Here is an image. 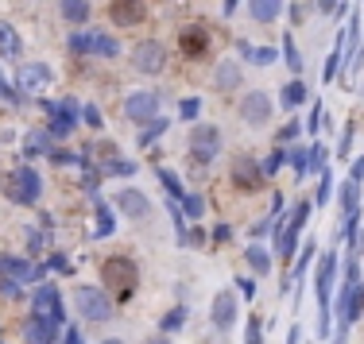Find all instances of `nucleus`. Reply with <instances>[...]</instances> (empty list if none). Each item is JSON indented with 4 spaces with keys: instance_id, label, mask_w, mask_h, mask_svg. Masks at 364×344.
Masks as SVG:
<instances>
[{
    "instance_id": "33",
    "label": "nucleus",
    "mask_w": 364,
    "mask_h": 344,
    "mask_svg": "<svg viewBox=\"0 0 364 344\" xmlns=\"http://www.w3.org/2000/svg\"><path fill=\"white\" fill-rule=\"evenodd\" d=\"M113 232V213H108V205H97V236H108Z\"/></svg>"
},
{
    "instance_id": "50",
    "label": "nucleus",
    "mask_w": 364,
    "mask_h": 344,
    "mask_svg": "<svg viewBox=\"0 0 364 344\" xmlns=\"http://www.w3.org/2000/svg\"><path fill=\"white\" fill-rule=\"evenodd\" d=\"M0 97H4V101H16V93H12V89L4 85V78H0Z\"/></svg>"
},
{
    "instance_id": "16",
    "label": "nucleus",
    "mask_w": 364,
    "mask_h": 344,
    "mask_svg": "<svg viewBox=\"0 0 364 344\" xmlns=\"http://www.w3.org/2000/svg\"><path fill=\"white\" fill-rule=\"evenodd\" d=\"M59 329L62 325H55V321H47V317H35L31 314V321H28V344H50L55 336H59Z\"/></svg>"
},
{
    "instance_id": "46",
    "label": "nucleus",
    "mask_w": 364,
    "mask_h": 344,
    "mask_svg": "<svg viewBox=\"0 0 364 344\" xmlns=\"http://www.w3.org/2000/svg\"><path fill=\"white\" fill-rule=\"evenodd\" d=\"M236 286H240V294H245V298H252V294H256V286L248 283V279H236Z\"/></svg>"
},
{
    "instance_id": "26",
    "label": "nucleus",
    "mask_w": 364,
    "mask_h": 344,
    "mask_svg": "<svg viewBox=\"0 0 364 344\" xmlns=\"http://www.w3.org/2000/svg\"><path fill=\"white\" fill-rule=\"evenodd\" d=\"M217 89H233L236 81H240V70L233 66V62H221V66H217Z\"/></svg>"
},
{
    "instance_id": "12",
    "label": "nucleus",
    "mask_w": 364,
    "mask_h": 344,
    "mask_svg": "<svg viewBox=\"0 0 364 344\" xmlns=\"http://www.w3.org/2000/svg\"><path fill=\"white\" fill-rule=\"evenodd\" d=\"M124 117L136 120V124H148L151 117H159V97L155 93H132L124 101Z\"/></svg>"
},
{
    "instance_id": "9",
    "label": "nucleus",
    "mask_w": 364,
    "mask_h": 344,
    "mask_svg": "<svg viewBox=\"0 0 364 344\" xmlns=\"http://www.w3.org/2000/svg\"><path fill=\"white\" fill-rule=\"evenodd\" d=\"M361 314H364V283H353L337 298V317H341V325H353Z\"/></svg>"
},
{
    "instance_id": "40",
    "label": "nucleus",
    "mask_w": 364,
    "mask_h": 344,
    "mask_svg": "<svg viewBox=\"0 0 364 344\" xmlns=\"http://www.w3.org/2000/svg\"><path fill=\"white\" fill-rule=\"evenodd\" d=\"M163 128H167V120H155V124H151V128L144 132V139H140V143H144V148H151V139H155V136H159V132H163Z\"/></svg>"
},
{
    "instance_id": "55",
    "label": "nucleus",
    "mask_w": 364,
    "mask_h": 344,
    "mask_svg": "<svg viewBox=\"0 0 364 344\" xmlns=\"http://www.w3.org/2000/svg\"><path fill=\"white\" fill-rule=\"evenodd\" d=\"M148 344H167V341H163V336H155V341H148Z\"/></svg>"
},
{
    "instance_id": "7",
    "label": "nucleus",
    "mask_w": 364,
    "mask_h": 344,
    "mask_svg": "<svg viewBox=\"0 0 364 344\" xmlns=\"http://www.w3.org/2000/svg\"><path fill=\"white\" fill-rule=\"evenodd\" d=\"M108 16L120 28H136V23L148 20V0H113L108 4Z\"/></svg>"
},
{
    "instance_id": "41",
    "label": "nucleus",
    "mask_w": 364,
    "mask_h": 344,
    "mask_svg": "<svg viewBox=\"0 0 364 344\" xmlns=\"http://www.w3.org/2000/svg\"><path fill=\"white\" fill-rule=\"evenodd\" d=\"M283 159H287L283 151H271V159H267V163H264V174H276V170L283 167Z\"/></svg>"
},
{
    "instance_id": "43",
    "label": "nucleus",
    "mask_w": 364,
    "mask_h": 344,
    "mask_svg": "<svg viewBox=\"0 0 364 344\" xmlns=\"http://www.w3.org/2000/svg\"><path fill=\"white\" fill-rule=\"evenodd\" d=\"M322 117H325V108H322V105H314V117L306 120V124H310V132H318V128H322Z\"/></svg>"
},
{
    "instance_id": "53",
    "label": "nucleus",
    "mask_w": 364,
    "mask_h": 344,
    "mask_svg": "<svg viewBox=\"0 0 364 344\" xmlns=\"http://www.w3.org/2000/svg\"><path fill=\"white\" fill-rule=\"evenodd\" d=\"M298 333H303V329L295 325V329H291V336H287V344H298Z\"/></svg>"
},
{
    "instance_id": "36",
    "label": "nucleus",
    "mask_w": 364,
    "mask_h": 344,
    "mask_svg": "<svg viewBox=\"0 0 364 344\" xmlns=\"http://www.w3.org/2000/svg\"><path fill=\"white\" fill-rule=\"evenodd\" d=\"M260 329H264V325H260V317H248V325H245V344H264V341H260Z\"/></svg>"
},
{
    "instance_id": "47",
    "label": "nucleus",
    "mask_w": 364,
    "mask_h": 344,
    "mask_svg": "<svg viewBox=\"0 0 364 344\" xmlns=\"http://www.w3.org/2000/svg\"><path fill=\"white\" fill-rule=\"evenodd\" d=\"M70 50H74V54H82V50H86V35H74V39H70Z\"/></svg>"
},
{
    "instance_id": "28",
    "label": "nucleus",
    "mask_w": 364,
    "mask_h": 344,
    "mask_svg": "<svg viewBox=\"0 0 364 344\" xmlns=\"http://www.w3.org/2000/svg\"><path fill=\"white\" fill-rule=\"evenodd\" d=\"M283 59H287V66L295 70V74L303 70V54H298V47H295V39H291V35L283 39Z\"/></svg>"
},
{
    "instance_id": "54",
    "label": "nucleus",
    "mask_w": 364,
    "mask_h": 344,
    "mask_svg": "<svg viewBox=\"0 0 364 344\" xmlns=\"http://www.w3.org/2000/svg\"><path fill=\"white\" fill-rule=\"evenodd\" d=\"M236 8V0H225V12H233Z\"/></svg>"
},
{
    "instance_id": "5",
    "label": "nucleus",
    "mask_w": 364,
    "mask_h": 344,
    "mask_svg": "<svg viewBox=\"0 0 364 344\" xmlns=\"http://www.w3.org/2000/svg\"><path fill=\"white\" fill-rule=\"evenodd\" d=\"M190 151H194L198 163H213L217 151H221V132H217L213 124H198V128L190 132Z\"/></svg>"
},
{
    "instance_id": "27",
    "label": "nucleus",
    "mask_w": 364,
    "mask_h": 344,
    "mask_svg": "<svg viewBox=\"0 0 364 344\" xmlns=\"http://www.w3.org/2000/svg\"><path fill=\"white\" fill-rule=\"evenodd\" d=\"M303 101H306V85H303V81H287V85H283V105L287 108H298Z\"/></svg>"
},
{
    "instance_id": "35",
    "label": "nucleus",
    "mask_w": 364,
    "mask_h": 344,
    "mask_svg": "<svg viewBox=\"0 0 364 344\" xmlns=\"http://www.w3.org/2000/svg\"><path fill=\"white\" fill-rule=\"evenodd\" d=\"M322 159H325V148H322V143H310V163H306V174L322 170Z\"/></svg>"
},
{
    "instance_id": "25",
    "label": "nucleus",
    "mask_w": 364,
    "mask_h": 344,
    "mask_svg": "<svg viewBox=\"0 0 364 344\" xmlns=\"http://www.w3.org/2000/svg\"><path fill=\"white\" fill-rule=\"evenodd\" d=\"M245 259H248V267H252L256 275H267V271H271V259H267V252L260 244H248L245 247Z\"/></svg>"
},
{
    "instance_id": "42",
    "label": "nucleus",
    "mask_w": 364,
    "mask_h": 344,
    "mask_svg": "<svg viewBox=\"0 0 364 344\" xmlns=\"http://www.w3.org/2000/svg\"><path fill=\"white\" fill-rule=\"evenodd\" d=\"M82 117H86V124H89V128H101V112H97L93 105H86V108H82Z\"/></svg>"
},
{
    "instance_id": "48",
    "label": "nucleus",
    "mask_w": 364,
    "mask_h": 344,
    "mask_svg": "<svg viewBox=\"0 0 364 344\" xmlns=\"http://www.w3.org/2000/svg\"><path fill=\"white\" fill-rule=\"evenodd\" d=\"M50 271H59V275H62V271H66V259H62V256H50Z\"/></svg>"
},
{
    "instance_id": "52",
    "label": "nucleus",
    "mask_w": 364,
    "mask_h": 344,
    "mask_svg": "<svg viewBox=\"0 0 364 344\" xmlns=\"http://www.w3.org/2000/svg\"><path fill=\"white\" fill-rule=\"evenodd\" d=\"M318 8H322V12H334V8H337V0H322Z\"/></svg>"
},
{
    "instance_id": "29",
    "label": "nucleus",
    "mask_w": 364,
    "mask_h": 344,
    "mask_svg": "<svg viewBox=\"0 0 364 344\" xmlns=\"http://www.w3.org/2000/svg\"><path fill=\"white\" fill-rule=\"evenodd\" d=\"M159 178H163V186H167V194L175 197V201H182V182H178L171 170H159Z\"/></svg>"
},
{
    "instance_id": "4",
    "label": "nucleus",
    "mask_w": 364,
    "mask_h": 344,
    "mask_svg": "<svg viewBox=\"0 0 364 344\" xmlns=\"http://www.w3.org/2000/svg\"><path fill=\"white\" fill-rule=\"evenodd\" d=\"M74 302H78V314L86 317V321H108V317H113V302L101 294L97 286H78V290H74Z\"/></svg>"
},
{
    "instance_id": "6",
    "label": "nucleus",
    "mask_w": 364,
    "mask_h": 344,
    "mask_svg": "<svg viewBox=\"0 0 364 344\" xmlns=\"http://www.w3.org/2000/svg\"><path fill=\"white\" fill-rule=\"evenodd\" d=\"M264 167H256L252 159H236L233 163V186L236 190H245V194H256V190H264Z\"/></svg>"
},
{
    "instance_id": "56",
    "label": "nucleus",
    "mask_w": 364,
    "mask_h": 344,
    "mask_svg": "<svg viewBox=\"0 0 364 344\" xmlns=\"http://www.w3.org/2000/svg\"><path fill=\"white\" fill-rule=\"evenodd\" d=\"M105 344H120V341H105Z\"/></svg>"
},
{
    "instance_id": "3",
    "label": "nucleus",
    "mask_w": 364,
    "mask_h": 344,
    "mask_svg": "<svg viewBox=\"0 0 364 344\" xmlns=\"http://www.w3.org/2000/svg\"><path fill=\"white\" fill-rule=\"evenodd\" d=\"M39 190H43V182H39V174H35L31 167L12 170L8 182H4V194H8L12 201H20V205H31V201H39Z\"/></svg>"
},
{
    "instance_id": "19",
    "label": "nucleus",
    "mask_w": 364,
    "mask_h": 344,
    "mask_svg": "<svg viewBox=\"0 0 364 344\" xmlns=\"http://www.w3.org/2000/svg\"><path fill=\"white\" fill-rule=\"evenodd\" d=\"M20 85H23V93H39L43 85H50V70L47 66H39V62H31V66H23L20 70Z\"/></svg>"
},
{
    "instance_id": "23",
    "label": "nucleus",
    "mask_w": 364,
    "mask_h": 344,
    "mask_svg": "<svg viewBox=\"0 0 364 344\" xmlns=\"http://www.w3.org/2000/svg\"><path fill=\"white\" fill-rule=\"evenodd\" d=\"M47 112L55 117V132H59V136H70V132H74V117H70L74 105H70V101H62V105H47Z\"/></svg>"
},
{
    "instance_id": "32",
    "label": "nucleus",
    "mask_w": 364,
    "mask_h": 344,
    "mask_svg": "<svg viewBox=\"0 0 364 344\" xmlns=\"http://www.w3.org/2000/svg\"><path fill=\"white\" fill-rule=\"evenodd\" d=\"M248 59L256 62V66H271V62H276V47H252V54H248Z\"/></svg>"
},
{
    "instance_id": "24",
    "label": "nucleus",
    "mask_w": 364,
    "mask_h": 344,
    "mask_svg": "<svg viewBox=\"0 0 364 344\" xmlns=\"http://www.w3.org/2000/svg\"><path fill=\"white\" fill-rule=\"evenodd\" d=\"M20 50H23V43L16 35V28L12 23H0V54L4 59H20Z\"/></svg>"
},
{
    "instance_id": "11",
    "label": "nucleus",
    "mask_w": 364,
    "mask_h": 344,
    "mask_svg": "<svg viewBox=\"0 0 364 344\" xmlns=\"http://www.w3.org/2000/svg\"><path fill=\"white\" fill-rule=\"evenodd\" d=\"M132 66H136L140 74H159V70L167 66V54H163L159 43H140V47L132 50Z\"/></svg>"
},
{
    "instance_id": "31",
    "label": "nucleus",
    "mask_w": 364,
    "mask_h": 344,
    "mask_svg": "<svg viewBox=\"0 0 364 344\" xmlns=\"http://www.w3.org/2000/svg\"><path fill=\"white\" fill-rule=\"evenodd\" d=\"M186 321V305H178V310H171L167 317H163V333H171V329H178V325Z\"/></svg>"
},
{
    "instance_id": "44",
    "label": "nucleus",
    "mask_w": 364,
    "mask_h": 344,
    "mask_svg": "<svg viewBox=\"0 0 364 344\" xmlns=\"http://www.w3.org/2000/svg\"><path fill=\"white\" fill-rule=\"evenodd\" d=\"M349 178H353L356 186H361V182H364V159H356V163H353V170H349Z\"/></svg>"
},
{
    "instance_id": "34",
    "label": "nucleus",
    "mask_w": 364,
    "mask_h": 344,
    "mask_svg": "<svg viewBox=\"0 0 364 344\" xmlns=\"http://www.w3.org/2000/svg\"><path fill=\"white\" fill-rule=\"evenodd\" d=\"M291 163H295V174L306 178V163H310V151H306V148H295V151H291Z\"/></svg>"
},
{
    "instance_id": "10",
    "label": "nucleus",
    "mask_w": 364,
    "mask_h": 344,
    "mask_svg": "<svg viewBox=\"0 0 364 344\" xmlns=\"http://www.w3.org/2000/svg\"><path fill=\"white\" fill-rule=\"evenodd\" d=\"M209 47V31L202 23H190V28L178 31V50H182V59H202Z\"/></svg>"
},
{
    "instance_id": "37",
    "label": "nucleus",
    "mask_w": 364,
    "mask_h": 344,
    "mask_svg": "<svg viewBox=\"0 0 364 344\" xmlns=\"http://www.w3.org/2000/svg\"><path fill=\"white\" fill-rule=\"evenodd\" d=\"M182 205H186V216H202L206 205H202V197L198 194H182Z\"/></svg>"
},
{
    "instance_id": "39",
    "label": "nucleus",
    "mask_w": 364,
    "mask_h": 344,
    "mask_svg": "<svg viewBox=\"0 0 364 344\" xmlns=\"http://www.w3.org/2000/svg\"><path fill=\"white\" fill-rule=\"evenodd\" d=\"M329 194H334V174H329V170H322V186H318V201H329Z\"/></svg>"
},
{
    "instance_id": "49",
    "label": "nucleus",
    "mask_w": 364,
    "mask_h": 344,
    "mask_svg": "<svg viewBox=\"0 0 364 344\" xmlns=\"http://www.w3.org/2000/svg\"><path fill=\"white\" fill-rule=\"evenodd\" d=\"M291 136H298V120H291V124L283 128V139H291Z\"/></svg>"
},
{
    "instance_id": "2",
    "label": "nucleus",
    "mask_w": 364,
    "mask_h": 344,
    "mask_svg": "<svg viewBox=\"0 0 364 344\" xmlns=\"http://www.w3.org/2000/svg\"><path fill=\"white\" fill-rule=\"evenodd\" d=\"M306 216H310V201H298L295 213L283 221V213H279V228H276V240H279V256L291 259L295 256V244H298V232H303Z\"/></svg>"
},
{
    "instance_id": "18",
    "label": "nucleus",
    "mask_w": 364,
    "mask_h": 344,
    "mask_svg": "<svg viewBox=\"0 0 364 344\" xmlns=\"http://www.w3.org/2000/svg\"><path fill=\"white\" fill-rule=\"evenodd\" d=\"M86 50H93V54H101V59H117L120 43L113 39V35H105V31H89L86 35Z\"/></svg>"
},
{
    "instance_id": "20",
    "label": "nucleus",
    "mask_w": 364,
    "mask_h": 344,
    "mask_svg": "<svg viewBox=\"0 0 364 344\" xmlns=\"http://www.w3.org/2000/svg\"><path fill=\"white\" fill-rule=\"evenodd\" d=\"M0 267L8 271L12 279H20V283H35L39 279V267H31L28 259H16V256H0Z\"/></svg>"
},
{
    "instance_id": "14",
    "label": "nucleus",
    "mask_w": 364,
    "mask_h": 344,
    "mask_svg": "<svg viewBox=\"0 0 364 344\" xmlns=\"http://www.w3.org/2000/svg\"><path fill=\"white\" fill-rule=\"evenodd\" d=\"M334 275H337V256L325 252L318 259V305H322V314H329V286H334Z\"/></svg>"
},
{
    "instance_id": "1",
    "label": "nucleus",
    "mask_w": 364,
    "mask_h": 344,
    "mask_svg": "<svg viewBox=\"0 0 364 344\" xmlns=\"http://www.w3.org/2000/svg\"><path fill=\"white\" fill-rule=\"evenodd\" d=\"M101 275H105L108 290L117 294V302H128L132 290H136V283H140L136 263H132V259H124V256H108L105 263H101Z\"/></svg>"
},
{
    "instance_id": "21",
    "label": "nucleus",
    "mask_w": 364,
    "mask_h": 344,
    "mask_svg": "<svg viewBox=\"0 0 364 344\" xmlns=\"http://www.w3.org/2000/svg\"><path fill=\"white\" fill-rule=\"evenodd\" d=\"M248 12H252V20L271 23L279 12H283V0H248Z\"/></svg>"
},
{
    "instance_id": "38",
    "label": "nucleus",
    "mask_w": 364,
    "mask_h": 344,
    "mask_svg": "<svg viewBox=\"0 0 364 344\" xmlns=\"http://www.w3.org/2000/svg\"><path fill=\"white\" fill-rule=\"evenodd\" d=\"M198 108H202V101H198V97H186L182 105H178V117H182V120H194Z\"/></svg>"
},
{
    "instance_id": "22",
    "label": "nucleus",
    "mask_w": 364,
    "mask_h": 344,
    "mask_svg": "<svg viewBox=\"0 0 364 344\" xmlns=\"http://www.w3.org/2000/svg\"><path fill=\"white\" fill-rule=\"evenodd\" d=\"M59 12L66 23H89V0H59Z\"/></svg>"
},
{
    "instance_id": "45",
    "label": "nucleus",
    "mask_w": 364,
    "mask_h": 344,
    "mask_svg": "<svg viewBox=\"0 0 364 344\" xmlns=\"http://www.w3.org/2000/svg\"><path fill=\"white\" fill-rule=\"evenodd\" d=\"M310 256H314V244L306 240V252H303V259H298V275H303V271H306V263H310Z\"/></svg>"
},
{
    "instance_id": "51",
    "label": "nucleus",
    "mask_w": 364,
    "mask_h": 344,
    "mask_svg": "<svg viewBox=\"0 0 364 344\" xmlns=\"http://www.w3.org/2000/svg\"><path fill=\"white\" fill-rule=\"evenodd\" d=\"M66 344H82V336H78V329H66Z\"/></svg>"
},
{
    "instance_id": "8",
    "label": "nucleus",
    "mask_w": 364,
    "mask_h": 344,
    "mask_svg": "<svg viewBox=\"0 0 364 344\" xmlns=\"http://www.w3.org/2000/svg\"><path fill=\"white\" fill-rule=\"evenodd\" d=\"M31 314H35V317H47V321H55V325H62L59 286H39V290H35V302H31Z\"/></svg>"
},
{
    "instance_id": "13",
    "label": "nucleus",
    "mask_w": 364,
    "mask_h": 344,
    "mask_svg": "<svg viewBox=\"0 0 364 344\" xmlns=\"http://www.w3.org/2000/svg\"><path fill=\"white\" fill-rule=\"evenodd\" d=\"M240 117H245L252 128H264L267 117H271V101H267V93H245V101H240Z\"/></svg>"
},
{
    "instance_id": "30",
    "label": "nucleus",
    "mask_w": 364,
    "mask_h": 344,
    "mask_svg": "<svg viewBox=\"0 0 364 344\" xmlns=\"http://www.w3.org/2000/svg\"><path fill=\"white\" fill-rule=\"evenodd\" d=\"M28 151H35V155H39V151H50V136L47 132H31L28 136Z\"/></svg>"
},
{
    "instance_id": "15",
    "label": "nucleus",
    "mask_w": 364,
    "mask_h": 344,
    "mask_svg": "<svg viewBox=\"0 0 364 344\" xmlns=\"http://www.w3.org/2000/svg\"><path fill=\"white\" fill-rule=\"evenodd\" d=\"M209 317H213V325L221 329V333H229V329H233V321H236V298H233V290H221V294L213 298Z\"/></svg>"
},
{
    "instance_id": "17",
    "label": "nucleus",
    "mask_w": 364,
    "mask_h": 344,
    "mask_svg": "<svg viewBox=\"0 0 364 344\" xmlns=\"http://www.w3.org/2000/svg\"><path fill=\"white\" fill-rule=\"evenodd\" d=\"M117 205H120V213L132 216V221H140V216L151 209V205H148V197L140 194V190H120V194H117Z\"/></svg>"
}]
</instances>
